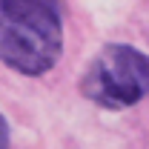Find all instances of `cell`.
<instances>
[{"instance_id": "6da1fadb", "label": "cell", "mask_w": 149, "mask_h": 149, "mask_svg": "<svg viewBox=\"0 0 149 149\" xmlns=\"http://www.w3.org/2000/svg\"><path fill=\"white\" fill-rule=\"evenodd\" d=\"M60 52V0H0V63L20 74H43Z\"/></svg>"}, {"instance_id": "7a4b0ae2", "label": "cell", "mask_w": 149, "mask_h": 149, "mask_svg": "<svg viewBox=\"0 0 149 149\" xmlns=\"http://www.w3.org/2000/svg\"><path fill=\"white\" fill-rule=\"evenodd\" d=\"M83 95L103 109H126L149 95V57L132 46L100 49L80 80Z\"/></svg>"}, {"instance_id": "3957f363", "label": "cell", "mask_w": 149, "mask_h": 149, "mask_svg": "<svg viewBox=\"0 0 149 149\" xmlns=\"http://www.w3.org/2000/svg\"><path fill=\"white\" fill-rule=\"evenodd\" d=\"M0 149H9V123L0 115Z\"/></svg>"}]
</instances>
